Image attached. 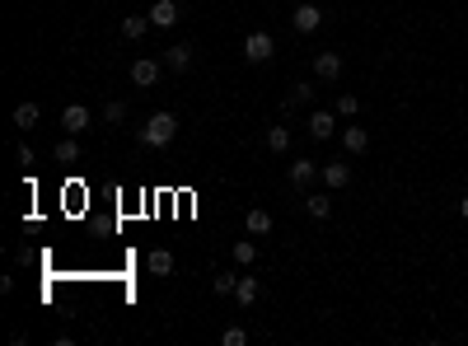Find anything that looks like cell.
I'll return each instance as SVG.
<instances>
[{
    "mask_svg": "<svg viewBox=\"0 0 468 346\" xmlns=\"http://www.w3.org/2000/svg\"><path fill=\"white\" fill-rule=\"evenodd\" d=\"M145 267L155 271V276H169V271H174V253H169V248H155V253H150V262H145Z\"/></svg>",
    "mask_w": 468,
    "mask_h": 346,
    "instance_id": "obj_20",
    "label": "cell"
},
{
    "mask_svg": "<svg viewBox=\"0 0 468 346\" xmlns=\"http://www.w3.org/2000/svg\"><path fill=\"white\" fill-rule=\"evenodd\" d=\"M234 262H239V267H253V262H257V244H253V239H239V244H234Z\"/></svg>",
    "mask_w": 468,
    "mask_h": 346,
    "instance_id": "obj_21",
    "label": "cell"
},
{
    "mask_svg": "<svg viewBox=\"0 0 468 346\" xmlns=\"http://www.w3.org/2000/svg\"><path fill=\"white\" fill-rule=\"evenodd\" d=\"M174 136H179V117L159 108V112H150V117H145V126H141V146L164 150L169 141H174Z\"/></svg>",
    "mask_w": 468,
    "mask_h": 346,
    "instance_id": "obj_1",
    "label": "cell"
},
{
    "mask_svg": "<svg viewBox=\"0 0 468 346\" xmlns=\"http://www.w3.org/2000/svg\"><path fill=\"white\" fill-rule=\"evenodd\" d=\"M14 126H19V131L38 126V103H19V108H14Z\"/></svg>",
    "mask_w": 468,
    "mask_h": 346,
    "instance_id": "obj_22",
    "label": "cell"
},
{
    "mask_svg": "<svg viewBox=\"0 0 468 346\" xmlns=\"http://www.w3.org/2000/svg\"><path fill=\"white\" fill-rule=\"evenodd\" d=\"M220 342H225V346H248V333H244V328H225Z\"/></svg>",
    "mask_w": 468,
    "mask_h": 346,
    "instance_id": "obj_26",
    "label": "cell"
},
{
    "mask_svg": "<svg viewBox=\"0 0 468 346\" xmlns=\"http://www.w3.org/2000/svg\"><path fill=\"white\" fill-rule=\"evenodd\" d=\"M159 70H164V61H155V56H136V61H132V85L150 90V85L159 80Z\"/></svg>",
    "mask_w": 468,
    "mask_h": 346,
    "instance_id": "obj_3",
    "label": "cell"
},
{
    "mask_svg": "<svg viewBox=\"0 0 468 346\" xmlns=\"http://www.w3.org/2000/svg\"><path fill=\"white\" fill-rule=\"evenodd\" d=\"M150 23H155V28H174V23H179V0H155V5H150Z\"/></svg>",
    "mask_w": 468,
    "mask_h": 346,
    "instance_id": "obj_8",
    "label": "cell"
},
{
    "mask_svg": "<svg viewBox=\"0 0 468 346\" xmlns=\"http://www.w3.org/2000/svg\"><path fill=\"white\" fill-rule=\"evenodd\" d=\"M459 215H464V220H468V197H464V201H459Z\"/></svg>",
    "mask_w": 468,
    "mask_h": 346,
    "instance_id": "obj_27",
    "label": "cell"
},
{
    "mask_svg": "<svg viewBox=\"0 0 468 346\" xmlns=\"http://www.w3.org/2000/svg\"><path fill=\"white\" fill-rule=\"evenodd\" d=\"M159 61H164L169 70H188V66H192V43H169Z\"/></svg>",
    "mask_w": 468,
    "mask_h": 346,
    "instance_id": "obj_7",
    "label": "cell"
},
{
    "mask_svg": "<svg viewBox=\"0 0 468 346\" xmlns=\"http://www.w3.org/2000/svg\"><path fill=\"white\" fill-rule=\"evenodd\" d=\"M244 225H248V234H253V239L272 234V211H262V206H253V211L244 215Z\"/></svg>",
    "mask_w": 468,
    "mask_h": 346,
    "instance_id": "obj_12",
    "label": "cell"
},
{
    "mask_svg": "<svg viewBox=\"0 0 468 346\" xmlns=\"http://www.w3.org/2000/svg\"><path fill=\"white\" fill-rule=\"evenodd\" d=\"M314 94H319V90H314L309 80H300V85L286 94V112H295V108H304V103H314Z\"/></svg>",
    "mask_w": 468,
    "mask_h": 346,
    "instance_id": "obj_15",
    "label": "cell"
},
{
    "mask_svg": "<svg viewBox=\"0 0 468 346\" xmlns=\"http://www.w3.org/2000/svg\"><path fill=\"white\" fill-rule=\"evenodd\" d=\"M267 150L272 155H286L290 150V126H267Z\"/></svg>",
    "mask_w": 468,
    "mask_h": 346,
    "instance_id": "obj_18",
    "label": "cell"
},
{
    "mask_svg": "<svg viewBox=\"0 0 468 346\" xmlns=\"http://www.w3.org/2000/svg\"><path fill=\"white\" fill-rule=\"evenodd\" d=\"M52 159H56V164H75V159H80V146H75V136H66V141H56Z\"/></svg>",
    "mask_w": 468,
    "mask_h": 346,
    "instance_id": "obj_19",
    "label": "cell"
},
{
    "mask_svg": "<svg viewBox=\"0 0 468 346\" xmlns=\"http://www.w3.org/2000/svg\"><path fill=\"white\" fill-rule=\"evenodd\" d=\"M342 146H346V155H366L370 131H366V126H346V131H342Z\"/></svg>",
    "mask_w": 468,
    "mask_h": 346,
    "instance_id": "obj_13",
    "label": "cell"
},
{
    "mask_svg": "<svg viewBox=\"0 0 468 346\" xmlns=\"http://www.w3.org/2000/svg\"><path fill=\"white\" fill-rule=\"evenodd\" d=\"M90 122H94V117H90V108H85V103H70V108H61V126H66V136H80Z\"/></svg>",
    "mask_w": 468,
    "mask_h": 346,
    "instance_id": "obj_5",
    "label": "cell"
},
{
    "mask_svg": "<svg viewBox=\"0 0 468 346\" xmlns=\"http://www.w3.org/2000/svg\"><path fill=\"white\" fill-rule=\"evenodd\" d=\"M319 168L324 164H314V159H295V164H290V188H314V178H319Z\"/></svg>",
    "mask_w": 468,
    "mask_h": 346,
    "instance_id": "obj_6",
    "label": "cell"
},
{
    "mask_svg": "<svg viewBox=\"0 0 468 346\" xmlns=\"http://www.w3.org/2000/svg\"><path fill=\"white\" fill-rule=\"evenodd\" d=\"M356 112H361L356 94H342V99H337V117H356Z\"/></svg>",
    "mask_w": 468,
    "mask_h": 346,
    "instance_id": "obj_24",
    "label": "cell"
},
{
    "mask_svg": "<svg viewBox=\"0 0 468 346\" xmlns=\"http://www.w3.org/2000/svg\"><path fill=\"white\" fill-rule=\"evenodd\" d=\"M211 286H216V295H234V286H239V276H230V271H220V276H216Z\"/></svg>",
    "mask_w": 468,
    "mask_h": 346,
    "instance_id": "obj_25",
    "label": "cell"
},
{
    "mask_svg": "<svg viewBox=\"0 0 468 346\" xmlns=\"http://www.w3.org/2000/svg\"><path fill=\"white\" fill-rule=\"evenodd\" d=\"M244 56L248 61H272V56H277V43H272L267 28H253V33L244 38Z\"/></svg>",
    "mask_w": 468,
    "mask_h": 346,
    "instance_id": "obj_2",
    "label": "cell"
},
{
    "mask_svg": "<svg viewBox=\"0 0 468 346\" xmlns=\"http://www.w3.org/2000/svg\"><path fill=\"white\" fill-rule=\"evenodd\" d=\"M257 291H262V286H257L253 276H239V286H234V304H239V309H248V304L257 300Z\"/></svg>",
    "mask_w": 468,
    "mask_h": 346,
    "instance_id": "obj_17",
    "label": "cell"
},
{
    "mask_svg": "<svg viewBox=\"0 0 468 346\" xmlns=\"http://www.w3.org/2000/svg\"><path fill=\"white\" fill-rule=\"evenodd\" d=\"M150 28H155L150 14H127V19H122V38H132V43H136V38H145Z\"/></svg>",
    "mask_w": 468,
    "mask_h": 346,
    "instance_id": "obj_14",
    "label": "cell"
},
{
    "mask_svg": "<svg viewBox=\"0 0 468 346\" xmlns=\"http://www.w3.org/2000/svg\"><path fill=\"white\" fill-rule=\"evenodd\" d=\"M103 122H112V126L127 122V103L122 99H108V103H103Z\"/></svg>",
    "mask_w": 468,
    "mask_h": 346,
    "instance_id": "obj_23",
    "label": "cell"
},
{
    "mask_svg": "<svg viewBox=\"0 0 468 346\" xmlns=\"http://www.w3.org/2000/svg\"><path fill=\"white\" fill-rule=\"evenodd\" d=\"M290 23H295L300 33H314V28L324 23V10H319L314 0H304V5H295V10H290Z\"/></svg>",
    "mask_w": 468,
    "mask_h": 346,
    "instance_id": "obj_4",
    "label": "cell"
},
{
    "mask_svg": "<svg viewBox=\"0 0 468 346\" xmlns=\"http://www.w3.org/2000/svg\"><path fill=\"white\" fill-rule=\"evenodd\" d=\"M304 211H309L314 220H328V215H333V201H328V192H309V197H304Z\"/></svg>",
    "mask_w": 468,
    "mask_h": 346,
    "instance_id": "obj_16",
    "label": "cell"
},
{
    "mask_svg": "<svg viewBox=\"0 0 468 346\" xmlns=\"http://www.w3.org/2000/svg\"><path fill=\"white\" fill-rule=\"evenodd\" d=\"M314 75L333 85V80L342 75V56H337V52H319V56H314Z\"/></svg>",
    "mask_w": 468,
    "mask_h": 346,
    "instance_id": "obj_9",
    "label": "cell"
},
{
    "mask_svg": "<svg viewBox=\"0 0 468 346\" xmlns=\"http://www.w3.org/2000/svg\"><path fill=\"white\" fill-rule=\"evenodd\" d=\"M319 178H324L328 183V188H346V183H351V164H337V159H328V164L324 168H319Z\"/></svg>",
    "mask_w": 468,
    "mask_h": 346,
    "instance_id": "obj_10",
    "label": "cell"
},
{
    "mask_svg": "<svg viewBox=\"0 0 468 346\" xmlns=\"http://www.w3.org/2000/svg\"><path fill=\"white\" fill-rule=\"evenodd\" d=\"M333 131H337L333 112H309V141H328Z\"/></svg>",
    "mask_w": 468,
    "mask_h": 346,
    "instance_id": "obj_11",
    "label": "cell"
}]
</instances>
